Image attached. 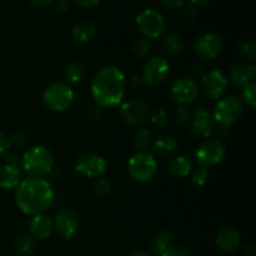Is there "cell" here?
<instances>
[{"instance_id":"obj_1","label":"cell","mask_w":256,"mask_h":256,"mask_svg":"<svg viewBox=\"0 0 256 256\" xmlns=\"http://www.w3.org/2000/svg\"><path fill=\"white\" fill-rule=\"evenodd\" d=\"M54 189L44 178L22 179L15 192V202L22 212L30 216L44 214L54 202Z\"/></svg>"},{"instance_id":"obj_2","label":"cell","mask_w":256,"mask_h":256,"mask_svg":"<svg viewBox=\"0 0 256 256\" xmlns=\"http://www.w3.org/2000/svg\"><path fill=\"white\" fill-rule=\"evenodd\" d=\"M92 99L102 108H114L124 99L125 76L122 70L106 65L98 70L90 84Z\"/></svg>"},{"instance_id":"obj_3","label":"cell","mask_w":256,"mask_h":256,"mask_svg":"<svg viewBox=\"0 0 256 256\" xmlns=\"http://www.w3.org/2000/svg\"><path fill=\"white\" fill-rule=\"evenodd\" d=\"M22 166L32 178H44L54 166V156L46 146L36 145L28 149L22 155Z\"/></svg>"},{"instance_id":"obj_4","label":"cell","mask_w":256,"mask_h":256,"mask_svg":"<svg viewBox=\"0 0 256 256\" xmlns=\"http://www.w3.org/2000/svg\"><path fill=\"white\" fill-rule=\"evenodd\" d=\"M245 105L236 95H228L218 100L212 110V120L220 126L230 128L244 114Z\"/></svg>"},{"instance_id":"obj_5","label":"cell","mask_w":256,"mask_h":256,"mask_svg":"<svg viewBox=\"0 0 256 256\" xmlns=\"http://www.w3.org/2000/svg\"><path fill=\"white\" fill-rule=\"evenodd\" d=\"M74 98V92L66 82H54L45 88L42 99L49 110L62 112L72 106Z\"/></svg>"},{"instance_id":"obj_6","label":"cell","mask_w":256,"mask_h":256,"mask_svg":"<svg viewBox=\"0 0 256 256\" xmlns=\"http://www.w3.org/2000/svg\"><path fill=\"white\" fill-rule=\"evenodd\" d=\"M128 172L138 182H148L158 172V162L149 152H136L128 162Z\"/></svg>"},{"instance_id":"obj_7","label":"cell","mask_w":256,"mask_h":256,"mask_svg":"<svg viewBox=\"0 0 256 256\" xmlns=\"http://www.w3.org/2000/svg\"><path fill=\"white\" fill-rule=\"evenodd\" d=\"M170 72V64L162 55L149 58L142 68V82L148 86H158L168 79Z\"/></svg>"},{"instance_id":"obj_8","label":"cell","mask_w":256,"mask_h":256,"mask_svg":"<svg viewBox=\"0 0 256 256\" xmlns=\"http://www.w3.org/2000/svg\"><path fill=\"white\" fill-rule=\"evenodd\" d=\"M136 25L145 39H159L165 32V20L158 10L145 9L138 15Z\"/></svg>"},{"instance_id":"obj_9","label":"cell","mask_w":256,"mask_h":256,"mask_svg":"<svg viewBox=\"0 0 256 256\" xmlns=\"http://www.w3.org/2000/svg\"><path fill=\"white\" fill-rule=\"evenodd\" d=\"M224 144L218 139H205L195 150V160L202 168L215 166L225 156Z\"/></svg>"},{"instance_id":"obj_10","label":"cell","mask_w":256,"mask_h":256,"mask_svg":"<svg viewBox=\"0 0 256 256\" xmlns=\"http://www.w3.org/2000/svg\"><path fill=\"white\" fill-rule=\"evenodd\" d=\"M108 162L98 154H84L75 162V172L88 179H99L106 172Z\"/></svg>"},{"instance_id":"obj_11","label":"cell","mask_w":256,"mask_h":256,"mask_svg":"<svg viewBox=\"0 0 256 256\" xmlns=\"http://www.w3.org/2000/svg\"><path fill=\"white\" fill-rule=\"evenodd\" d=\"M149 104L142 99H130L120 106V116L130 125H142L150 119Z\"/></svg>"},{"instance_id":"obj_12","label":"cell","mask_w":256,"mask_h":256,"mask_svg":"<svg viewBox=\"0 0 256 256\" xmlns=\"http://www.w3.org/2000/svg\"><path fill=\"white\" fill-rule=\"evenodd\" d=\"M190 134L195 139H209L214 132V120L205 108L198 106L190 112Z\"/></svg>"},{"instance_id":"obj_13","label":"cell","mask_w":256,"mask_h":256,"mask_svg":"<svg viewBox=\"0 0 256 256\" xmlns=\"http://www.w3.org/2000/svg\"><path fill=\"white\" fill-rule=\"evenodd\" d=\"M199 92L200 88L196 80L189 76H182L174 82L170 94H172V99L176 104H179V106H185V105L192 104L196 99Z\"/></svg>"},{"instance_id":"obj_14","label":"cell","mask_w":256,"mask_h":256,"mask_svg":"<svg viewBox=\"0 0 256 256\" xmlns=\"http://www.w3.org/2000/svg\"><path fill=\"white\" fill-rule=\"evenodd\" d=\"M54 229L62 239H72L80 228L79 215L72 209H62L54 220Z\"/></svg>"},{"instance_id":"obj_15","label":"cell","mask_w":256,"mask_h":256,"mask_svg":"<svg viewBox=\"0 0 256 256\" xmlns=\"http://www.w3.org/2000/svg\"><path fill=\"white\" fill-rule=\"evenodd\" d=\"M202 88L210 99L219 100L224 96L228 89V79L219 69L208 72L202 78Z\"/></svg>"},{"instance_id":"obj_16","label":"cell","mask_w":256,"mask_h":256,"mask_svg":"<svg viewBox=\"0 0 256 256\" xmlns=\"http://www.w3.org/2000/svg\"><path fill=\"white\" fill-rule=\"evenodd\" d=\"M194 52L200 59L214 60L222 52V42L216 34L206 32L200 35L194 44Z\"/></svg>"},{"instance_id":"obj_17","label":"cell","mask_w":256,"mask_h":256,"mask_svg":"<svg viewBox=\"0 0 256 256\" xmlns=\"http://www.w3.org/2000/svg\"><path fill=\"white\" fill-rule=\"evenodd\" d=\"M52 230H54L52 220L45 214L35 215V216L32 218V220H30L29 222V234L32 235L34 239H48V238H50V235L52 234Z\"/></svg>"},{"instance_id":"obj_18","label":"cell","mask_w":256,"mask_h":256,"mask_svg":"<svg viewBox=\"0 0 256 256\" xmlns=\"http://www.w3.org/2000/svg\"><path fill=\"white\" fill-rule=\"evenodd\" d=\"M242 238L240 234L235 229L229 226H224L218 232L216 238H215V242H216L218 248L222 250L224 252H232L239 248Z\"/></svg>"},{"instance_id":"obj_19","label":"cell","mask_w":256,"mask_h":256,"mask_svg":"<svg viewBox=\"0 0 256 256\" xmlns=\"http://www.w3.org/2000/svg\"><path fill=\"white\" fill-rule=\"evenodd\" d=\"M230 79L232 84L238 88H244L245 85L249 84L250 82H255L256 78V65H244V64H235L230 68Z\"/></svg>"},{"instance_id":"obj_20","label":"cell","mask_w":256,"mask_h":256,"mask_svg":"<svg viewBox=\"0 0 256 256\" xmlns=\"http://www.w3.org/2000/svg\"><path fill=\"white\" fill-rule=\"evenodd\" d=\"M22 182V172L19 166L4 165L0 168V189L12 190L16 189Z\"/></svg>"},{"instance_id":"obj_21","label":"cell","mask_w":256,"mask_h":256,"mask_svg":"<svg viewBox=\"0 0 256 256\" xmlns=\"http://www.w3.org/2000/svg\"><path fill=\"white\" fill-rule=\"evenodd\" d=\"M152 152H154L156 156L162 158H170L178 152V148H179V144H178L176 139H174L172 136H169V135H162V136L156 138L155 140H152Z\"/></svg>"},{"instance_id":"obj_22","label":"cell","mask_w":256,"mask_h":256,"mask_svg":"<svg viewBox=\"0 0 256 256\" xmlns=\"http://www.w3.org/2000/svg\"><path fill=\"white\" fill-rule=\"evenodd\" d=\"M96 32V25L90 19H82L78 22L72 29V36L79 44L89 42Z\"/></svg>"},{"instance_id":"obj_23","label":"cell","mask_w":256,"mask_h":256,"mask_svg":"<svg viewBox=\"0 0 256 256\" xmlns=\"http://www.w3.org/2000/svg\"><path fill=\"white\" fill-rule=\"evenodd\" d=\"M169 172L175 178H186L192 174L194 165L188 156H174L168 165Z\"/></svg>"},{"instance_id":"obj_24","label":"cell","mask_w":256,"mask_h":256,"mask_svg":"<svg viewBox=\"0 0 256 256\" xmlns=\"http://www.w3.org/2000/svg\"><path fill=\"white\" fill-rule=\"evenodd\" d=\"M160 48L165 54L170 55V56H175L184 52L185 49V42L182 36L179 35H168L160 42Z\"/></svg>"},{"instance_id":"obj_25","label":"cell","mask_w":256,"mask_h":256,"mask_svg":"<svg viewBox=\"0 0 256 256\" xmlns=\"http://www.w3.org/2000/svg\"><path fill=\"white\" fill-rule=\"evenodd\" d=\"M172 245V235L169 230L160 229L154 232L152 238V249L156 254H162L168 248Z\"/></svg>"},{"instance_id":"obj_26","label":"cell","mask_w":256,"mask_h":256,"mask_svg":"<svg viewBox=\"0 0 256 256\" xmlns=\"http://www.w3.org/2000/svg\"><path fill=\"white\" fill-rule=\"evenodd\" d=\"M14 248L20 255H32L35 250V239L30 234L22 232L15 238Z\"/></svg>"},{"instance_id":"obj_27","label":"cell","mask_w":256,"mask_h":256,"mask_svg":"<svg viewBox=\"0 0 256 256\" xmlns=\"http://www.w3.org/2000/svg\"><path fill=\"white\" fill-rule=\"evenodd\" d=\"M64 78L66 82L72 85H78L85 79V69L79 62H70L64 70Z\"/></svg>"},{"instance_id":"obj_28","label":"cell","mask_w":256,"mask_h":256,"mask_svg":"<svg viewBox=\"0 0 256 256\" xmlns=\"http://www.w3.org/2000/svg\"><path fill=\"white\" fill-rule=\"evenodd\" d=\"M132 142H134V146L138 152H148L150 146L152 144V132L148 129H139L134 134L132 138Z\"/></svg>"},{"instance_id":"obj_29","label":"cell","mask_w":256,"mask_h":256,"mask_svg":"<svg viewBox=\"0 0 256 256\" xmlns=\"http://www.w3.org/2000/svg\"><path fill=\"white\" fill-rule=\"evenodd\" d=\"M239 52L250 64H255L256 62V44L252 39H244L238 45Z\"/></svg>"},{"instance_id":"obj_30","label":"cell","mask_w":256,"mask_h":256,"mask_svg":"<svg viewBox=\"0 0 256 256\" xmlns=\"http://www.w3.org/2000/svg\"><path fill=\"white\" fill-rule=\"evenodd\" d=\"M244 105L249 106L250 109H254L256 106V82H250L249 84L242 88V98Z\"/></svg>"},{"instance_id":"obj_31","label":"cell","mask_w":256,"mask_h":256,"mask_svg":"<svg viewBox=\"0 0 256 256\" xmlns=\"http://www.w3.org/2000/svg\"><path fill=\"white\" fill-rule=\"evenodd\" d=\"M150 50H152L150 40L145 39V38H140L132 45V52L138 59H145L149 55Z\"/></svg>"},{"instance_id":"obj_32","label":"cell","mask_w":256,"mask_h":256,"mask_svg":"<svg viewBox=\"0 0 256 256\" xmlns=\"http://www.w3.org/2000/svg\"><path fill=\"white\" fill-rule=\"evenodd\" d=\"M149 120L152 122V124L154 125V126L162 129V128H165L168 124H169L170 115L168 114L165 110L159 109V110H155L154 112H152Z\"/></svg>"},{"instance_id":"obj_33","label":"cell","mask_w":256,"mask_h":256,"mask_svg":"<svg viewBox=\"0 0 256 256\" xmlns=\"http://www.w3.org/2000/svg\"><path fill=\"white\" fill-rule=\"evenodd\" d=\"M110 189L112 186H110L109 180H106L105 178H99L92 185V194L98 198L106 196L110 192Z\"/></svg>"},{"instance_id":"obj_34","label":"cell","mask_w":256,"mask_h":256,"mask_svg":"<svg viewBox=\"0 0 256 256\" xmlns=\"http://www.w3.org/2000/svg\"><path fill=\"white\" fill-rule=\"evenodd\" d=\"M192 180L194 184L199 185V186H202V185L206 184L208 180H209V172H208L206 168L199 166L196 169H192Z\"/></svg>"},{"instance_id":"obj_35","label":"cell","mask_w":256,"mask_h":256,"mask_svg":"<svg viewBox=\"0 0 256 256\" xmlns=\"http://www.w3.org/2000/svg\"><path fill=\"white\" fill-rule=\"evenodd\" d=\"M172 119H174V122L179 125L189 124L190 112H188L185 106H178L176 109L172 112Z\"/></svg>"},{"instance_id":"obj_36","label":"cell","mask_w":256,"mask_h":256,"mask_svg":"<svg viewBox=\"0 0 256 256\" xmlns=\"http://www.w3.org/2000/svg\"><path fill=\"white\" fill-rule=\"evenodd\" d=\"M160 256H190L189 250L184 245H170L164 252H162Z\"/></svg>"},{"instance_id":"obj_37","label":"cell","mask_w":256,"mask_h":256,"mask_svg":"<svg viewBox=\"0 0 256 256\" xmlns=\"http://www.w3.org/2000/svg\"><path fill=\"white\" fill-rule=\"evenodd\" d=\"M182 20L188 26H194L199 22V14L194 8H186L182 12Z\"/></svg>"},{"instance_id":"obj_38","label":"cell","mask_w":256,"mask_h":256,"mask_svg":"<svg viewBox=\"0 0 256 256\" xmlns=\"http://www.w3.org/2000/svg\"><path fill=\"white\" fill-rule=\"evenodd\" d=\"M10 146L15 148H22L28 144V136L22 132H15L12 134V138H9Z\"/></svg>"},{"instance_id":"obj_39","label":"cell","mask_w":256,"mask_h":256,"mask_svg":"<svg viewBox=\"0 0 256 256\" xmlns=\"http://www.w3.org/2000/svg\"><path fill=\"white\" fill-rule=\"evenodd\" d=\"M9 149H10L9 138H8L5 134H2V132H0V158L5 156Z\"/></svg>"},{"instance_id":"obj_40","label":"cell","mask_w":256,"mask_h":256,"mask_svg":"<svg viewBox=\"0 0 256 256\" xmlns=\"http://www.w3.org/2000/svg\"><path fill=\"white\" fill-rule=\"evenodd\" d=\"M162 2L169 9H180L184 6L185 0H162Z\"/></svg>"},{"instance_id":"obj_41","label":"cell","mask_w":256,"mask_h":256,"mask_svg":"<svg viewBox=\"0 0 256 256\" xmlns=\"http://www.w3.org/2000/svg\"><path fill=\"white\" fill-rule=\"evenodd\" d=\"M52 4H54V9L58 12H65V10L69 9L70 0H52Z\"/></svg>"},{"instance_id":"obj_42","label":"cell","mask_w":256,"mask_h":256,"mask_svg":"<svg viewBox=\"0 0 256 256\" xmlns=\"http://www.w3.org/2000/svg\"><path fill=\"white\" fill-rule=\"evenodd\" d=\"M6 164L14 165V166H19L22 165V156H19L18 154H10L6 158Z\"/></svg>"},{"instance_id":"obj_43","label":"cell","mask_w":256,"mask_h":256,"mask_svg":"<svg viewBox=\"0 0 256 256\" xmlns=\"http://www.w3.org/2000/svg\"><path fill=\"white\" fill-rule=\"evenodd\" d=\"M29 2L30 4L34 8H36V9H42V8L48 6L52 0H29Z\"/></svg>"},{"instance_id":"obj_44","label":"cell","mask_w":256,"mask_h":256,"mask_svg":"<svg viewBox=\"0 0 256 256\" xmlns=\"http://www.w3.org/2000/svg\"><path fill=\"white\" fill-rule=\"evenodd\" d=\"M75 2L82 8H92L99 2V0H75Z\"/></svg>"},{"instance_id":"obj_45","label":"cell","mask_w":256,"mask_h":256,"mask_svg":"<svg viewBox=\"0 0 256 256\" xmlns=\"http://www.w3.org/2000/svg\"><path fill=\"white\" fill-rule=\"evenodd\" d=\"M192 72H194V74H202V72H204V65H202L200 62H194L192 66Z\"/></svg>"},{"instance_id":"obj_46","label":"cell","mask_w":256,"mask_h":256,"mask_svg":"<svg viewBox=\"0 0 256 256\" xmlns=\"http://www.w3.org/2000/svg\"><path fill=\"white\" fill-rule=\"evenodd\" d=\"M244 254L248 256H252L255 254V248L252 244H248L244 246Z\"/></svg>"},{"instance_id":"obj_47","label":"cell","mask_w":256,"mask_h":256,"mask_svg":"<svg viewBox=\"0 0 256 256\" xmlns=\"http://www.w3.org/2000/svg\"><path fill=\"white\" fill-rule=\"evenodd\" d=\"M140 82H142V78H140L139 75H135V76L132 78V82H130V84H132V86H138V85L140 84Z\"/></svg>"},{"instance_id":"obj_48","label":"cell","mask_w":256,"mask_h":256,"mask_svg":"<svg viewBox=\"0 0 256 256\" xmlns=\"http://www.w3.org/2000/svg\"><path fill=\"white\" fill-rule=\"evenodd\" d=\"M128 256H148V255L145 254V252H140V250H136V252H130V254L128 255Z\"/></svg>"},{"instance_id":"obj_49","label":"cell","mask_w":256,"mask_h":256,"mask_svg":"<svg viewBox=\"0 0 256 256\" xmlns=\"http://www.w3.org/2000/svg\"><path fill=\"white\" fill-rule=\"evenodd\" d=\"M192 4H206V2H212V0H190Z\"/></svg>"}]
</instances>
